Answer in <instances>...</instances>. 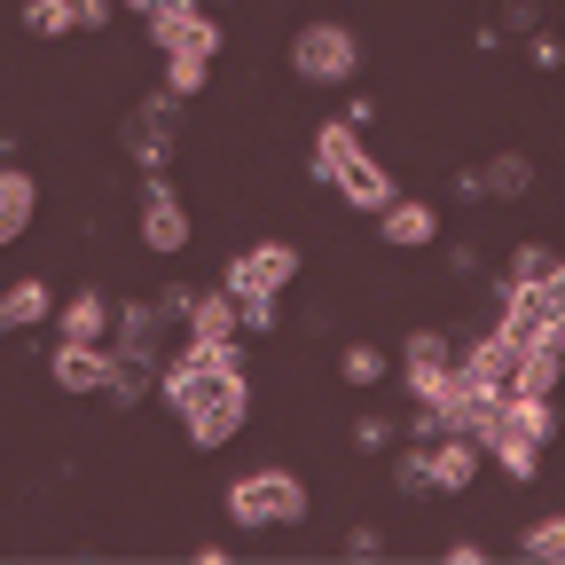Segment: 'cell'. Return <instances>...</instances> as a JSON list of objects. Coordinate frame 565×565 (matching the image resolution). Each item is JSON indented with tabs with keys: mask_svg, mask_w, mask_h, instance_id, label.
Listing matches in <instances>:
<instances>
[{
	"mask_svg": "<svg viewBox=\"0 0 565 565\" xmlns=\"http://www.w3.org/2000/svg\"><path fill=\"white\" fill-rule=\"evenodd\" d=\"M55 315V291H47V282L40 275H24V282H9V291H0V330H32V322H47Z\"/></svg>",
	"mask_w": 565,
	"mask_h": 565,
	"instance_id": "obj_19",
	"label": "cell"
},
{
	"mask_svg": "<svg viewBox=\"0 0 565 565\" xmlns=\"http://www.w3.org/2000/svg\"><path fill=\"white\" fill-rule=\"evenodd\" d=\"M299 282V244H282V236H267V244H252V252H236L228 259V275H221V291L228 299H244V291H291Z\"/></svg>",
	"mask_w": 565,
	"mask_h": 565,
	"instance_id": "obj_6",
	"label": "cell"
},
{
	"mask_svg": "<svg viewBox=\"0 0 565 565\" xmlns=\"http://www.w3.org/2000/svg\"><path fill=\"white\" fill-rule=\"evenodd\" d=\"M103 345L118 353V362H166V307L158 299H110V330Z\"/></svg>",
	"mask_w": 565,
	"mask_h": 565,
	"instance_id": "obj_5",
	"label": "cell"
},
{
	"mask_svg": "<svg viewBox=\"0 0 565 565\" xmlns=\"http://www.w3.org/2000/svg\"><path fill=\"white\" fill-rule=\"evenodd\" d=\"M158 9H196V0H158Z\"/></svg>",
	"mask_w": 565,
	"mask_h": 565,
	"instance_id": "obj_41",
	"label": "cell"
},
{
	"mask_svg": "<svg viewBox=\"0 0 565 565\" xmlns=\"http://www.w3.org/2000/svg\"><path fill=\"white\" fill-rule=\"evenodd\" d=\"M440 370H456V338H448V330H408L401 377H440Z\"/></svg>",
	"mask_w": 565,
	"mask_h": 565,
	"instance_id": "obj_20",
	"label": "cell"
},
{
	"mask_svg": "<svg viewBox=\"0 0 565 565\" xmlns=\"http://www.w3.org/2000/svg\"><path fill=\"white\" fill-rule=\"evenodd\" d=\"M71 17H79V32H103L118 17V0H71Z\"/></svg>",
	"mask_w": 565,
	"mask_h": 565,
	"instance_id": "obj_35",
	"label": "cell"
},
{
	"mask_svg": "<svg viewBox=\"0 0 565 565\" xmlns=\"http://www.w3.org/2000/svg\"><path fill=\"white\" fill-rule=\"evenodd\" d=\"M244 416H252V377L236 370V377H221V385H204L189 408H181V433H189V448H228L236 433H244Z\"/></svg>",
	"mask_w": 565,
	"mask_h": 565,
	"instance_id": "obj_3",
	"label": "cell"
},
{
	"mask_svg": "<svg viewBox=\"0 0 565 565\" xmlns=\"http://www.w3.org/2000/svg\"><path fill=\"white\" fill-rule=\"evenodd\" d=\"M181 330H189V338H244V330H236V299L221 291V282L196 291V307L181 315Z\"/></svg>",
	"mask_w": 565,
	"mask_h": 565,
	"instance_id": "obj_21",
	"label": "cell"
},
{
	"mask_svg": "<svg viewBox=\"0 0 565 565\" xmlns=\"http://www.w3.org/2000/svg\"><path fill=\"white\" fill-rule=\"evenodd\" d=\"M32 204H40V181H32L24 166L0 158V244H17V236L32 228Z\"/></svg>",
	"mask_w": 565,
	"mask_h": 565,
	"instance_id": "obj_17",
	"label": "cell"
},
{
	"mask_svg": "<svg viewBox=\"0 0 565 565\" xmlns=\"http://www.w3.org/2000/svg\"><path fill=\"white\" fill-rule=\"evenodd\" d=\"M291 71H299L307 87H345L353 71H362V40H353L345 24H330V17H315L291 40Z\"/></svg>",
	"mask_w": 565,
	"mask_h": 565,
	"instance_id": "obj_4",
	"label": "cell"
},
{
	"mask_svg": "<svg viewBox=\"0 0 565 565\" xmlns=\"http://www.w3.org/2000/svg\"><path fill=\"white\" fill-rule=\"evenodd\" d=\"M330 189H338V196H345L353 212H377V204L393 196V173H385V166H377L370 150H353V158L338 166V181H330Z\"/></svg>",
	"mask_w": 565,
	"mask_h": 565,
	"instance_id": "obj_15",
	"label": "cell"
},
{
	"mask_svg": "<svg viewBox=\"0 0 565 565\" xmlns=\"http://www.w3.org/2000/svg\"><path fill=\"white\" fill-rule=\"evenodd\" d=\"M503 330L526 345V338H550L565 330V282H511V299H503Z\"/></svg>",
	"mask_w": 565,
	"mask_h": 565,
	"instance_id": "obj_10",
	"label": "cell"
},
{
	"mask_svg": "<svg viewBox=\"0 0 565 565\" xmlns=\"http://www.w3.org/2000/svg\"><path fill=\"white\" fill-rule=\"evenodd\" d=\"M479 440H463V433H440L433 448H424V479H433V494H471V479H479Z\"/></svg>",
	"mask_w": 565,
	"mask_h": 565,
	"instance_id": "obj_12",
	"label": "cell"
},
{
	"mask_svg": "<svg viewBox=\"0 0 565 565\" xmlns=\"http://www.w3.org/2000/svg\"><path fill=\"white\" fill-rule=\"evenodd\" d=\"M228 519H236L244 534H252V526H307V519H315V494H307L299 471L267 463V471H244V479L228 487Z\"/></svg>",
	"mask_w": 565,
	"mask_h": 565,
	"instance_id": "obj_1",
	"label": "cell"
},
{
	"mask_svg": "<svg viewBox=\"0 0 565 565\" xmlns=\"http://www.w3.org/2000/svg\"><path fill=\"white\" fill-rule=\"evenodd\" d=\"M141 244H150L158 259L189 252V204H181V189H173L166 173L141 181Z\"/></svg>",
	"mask_w": 565,
	"mask_h": 565,
	"instance_id": "obj_9",
	"label": "cell"
},
{
	"mask_svg": "<svg viewBox=\"0 0 565 565\" xmlns=\"http://www.w3.org/2000/svg\"><path fill=\"white\" fill-rule=\"evenodd\" d=\"M338 377H345V385H385V377H393V362H385V345L353 338V345L338 353Z\"/></svg>",
	"mask_w": 565,
	"mask_h": 565,
	"instance_id": "obj_25",
	"label": "cell"
},
{
	"mask_svg": "<svg viewBox=\"0 0 565 565\" xmlns=\"http://www.w3.org/2000/svg\"><path fill=\"white\" fill-rule=\"evenodd\" d=\"M141 24H150V47L158 55H196V63L221 55V17H212L204 0H196V9H150Z\"/></svg>",
	"mask_w": 565,
	"mask_h": 565,
	"instance_id": "obj_8",
	"label": "cell"
},
{
	"mask_svg": "<svg viewBox=\"0 0 565 565\" xmlns=\"http://www.w3.org/2000/svg\"><path fill=\"white\" fill-rule=\"evenodd\" d=\"M204 79H212V63H196V55H166V95H173V103L204 95Z\"/></svg>",
	"mask_w": 565,
	"mask_h": 565,
	"instance_id": "obj_31",
	"label": "cell"
},
{
	"mask_svg": "<svg viewBox=\"0 0 565 565\" xmlns=\"http://www.w3.org/2000/svg\"><path fill=\"white\" fill-rule=\"evenodd\" d=\"M353 150H362V126H353V118H322V126H315V150H307V173L330 189V181H338V166H345Z\"/></svg>",
	"mask_w": 565,
	"mask_h": 565,
	"instance_id": "obj_16",
	"label": "cell"
},
{
	"mask_svg": "<svg viewBox=\"0 0 565 565\" xmlns=\"http://www.w3.org/2000/svg\"><path fill=\"white\" fill-rule=\"evenodd\" d=\"M503 24H511V32H534V24H542V0H503Z\"/></svg>",
	"mask_w": 565,
	"mask_h": 565,
	"instance_id": "obj_36",
	"label": "cell"
},
{
	"mask_svg": "<svg viewBox=\"0 0 565 565\" xmlns=\"http://www.w3.org/2000/svg\"><path fill=\"white\" fill-rule=\"evenodd\" d=\"M55 330H63V338H103V330H110V299L95 291V282H87V291H71L63 315H55Z\"/></svg>",
	"mask_w": 565,
	"mask_h": 565,
	"instance_id": "obj_22",
	"label": "cell"
},
{
	"mask_svg": "<svg viewBox=\"0 0 565 565\" xmlns=\"http://www.w3.org/2000/svg\"><path fill=\"white\" fill-rule=\"evenodd\" d=\"M275 322H282V299H275V291H244V299H236V330H244V338H267Z\"/></svg>",
	"mask_w": 565,
	"mask_h": 565,
	"instance_id": "obj_29",
	"label": "cell"
},
{
	"mask_svg": "<svg viewBox=\"0 0 565 565\" xmlns=\"http://www.w3.org/2000/svg\"><path fill=\"white\" fill-rule=\"evenodd\" d=\"M503 275H511V282H565V259H557L550 244H519V252L503 259Z\"/></svg>",
	"mask_w": 565,
	"mask_h": 565,
	"instance_id": "obj_27",
	"label": "cell"
},
{
	"mask_svg": "<svg viewBox=\"0 0 565 565\" xmlns=\"http://www.w3.org/2000/svg\"><path fill=\"white\" fill-rule=\"evenodd\" d=\"M55 385L63 393H103V377H110V345L103 338H55Z\"/></svg>",
	"mask_w": 565,
	"mask_h": 565,
	"instance_id": "obj_13",
	"label": "cell"
},
{
	"mask_svg": "<svg viewBox=\"0 0 565 565\" xmlns=\"http://www.w3.org/2000/svg\"><path fill=\"white\" fill-rule=\"evenodd\" d=\"M440 433H448V416H440L433 401H416V416H408V433H401V440H416V448H433Z\"/></svg>",
	"mask_w": 565,
	"mask_h": 565,
	"instance_id": "obj_34",
	"label": "cell"
},
{
	"mask_svg": "<svg viewBox=\"0 0 565 565\" xmlns=\"http://www.w3.org/2000/svg\"><path fill=\"white\" fill-rule=\"evenodd\" d=\"M24 32L32 40H63V32H79V17H71V0H24Z\"/></svg>",
	"mask_w": 565,
	"mask_h": 565,
	"instance_id": "obj_28",
	"label": "cell"
},
{
	"mask_svg": "<svg viewBox=\"0 0 565 565\" xmlns=\"http://www.w3.org/2000/svg\"><path fill=\"white\" fill-rule=\"evenodd\" d=\"M557 353H565V330L526 338V345H519V377H511V393H557Z\"/></svg>",
	"mask_w": 565,
	"mask_h": 565,
	"instance_id": "obj_18",
	"label": "cell"
},
{
	"mask_svg": "<svg viewBox=\"0 0 565 565\" xmlns=\"http://www.w3.org/2000/svg\"><path fill=\"white\" fill-rule=\"evenodd\" d=\"M401 440V424L393 416H362V424H353V448H362V456H385Z\"/></svg>",
	"mask_w": 565,
	"mask_h": 565,
	"instance_id": "obj_33",
	"label": "cell"
},
{
	"mask_svg": "<svg viewBox=\"0 0 565 565\" xmlns=\"http://www.w3.org/2000/svg\"><path fill=\"white\" fill-rule=\"evenodd\" d=\"M0 252H9V244H0Z\"/></svg>",
	"mask_w": 565,
	"mask_h": 565,
	"instance_id": "obj_42",
	"label": "cell"
},
{
	"mask_svg": "<svg viewBox=\"0 0 565 565\" xmlns=\"http://www.w3.org/2000/svg\"><path fill=\"white\" fill-rule=\"evenodd\" d=\"M126 150H134V166H141V173H166V158H173V95H166V87L134 110Z\"/></svg>",
	"mask_w": 565,
	"mask_h": 565,
	"instance_id": "obj_11",
	"label": "cell"
},
{
	"mask_svg": "<svg viewBox=\"0 0 565 565\" xmlns=\"http://www.w3.org/2000/svg\"><path fill=\"white\" fill-rule=\"evenodd\" d=\"M448 196H456V204H487V189H479V166H471V173H456V181H448Z\"/></svg>",
	"mask_w": 565,
	"mask_h": 565,
	"instance_id": "obj_38",
	"label": "cell"
},
{
	"mask_svg": "<svg viewBox=\"0 0 565 565\" xmlns=\"http://www.w3.org/2000/svg\"><path fill=\"white\" fill-rule=\"evenodd\" d=\"M385 456H393V487H401V494H433V479H424V448H416V440H393Z\"/></svg>",
	"mask_w": 565,
	"mask_h": 565,
	"instance_id": "obj_30",
	"label": "cell"
},
{
	"mask_svg": "<svg viewBox=\"0 0 565 565\" xmlns=\"http://www.w3.org/2000/svg\"><path fill=\"white\" fill-rule=\"evenodd\" d=\"M526 63H534V71H557V40H550V32H534V47H526Z\"/></svg>",
	"mask_w": 565,
	"mask_h": 565,
	"instance_id": "obj_39",
	"label": "cell"
},
{
	"mask_svg": "<svg viewBox=\"0 0 565 565\" xmlns=\"http://www.w3.org/2000/svg\"><path fill=\"white\" fill-rule=\"evenodd\" d=\"M158 307H166V322H181V315L196 307V291H189V282H166V291H158Z\"/></svg>",
	"mask_w": 565,
	"mask_h": 565,
	"instance_id": "obj_37",
	"label": "cell"
},
{
	"mask_svg": "<svg viewBox=\"0 0 565 565\" xmlns=\"http://www.w3.org/2000/svg\"><path fill=\"white\" fill-rule=\"evenodd\" d=\"M511 377H519V338L494 322V330H479L471 345H456V385H471V393H511Z\"/></svg>",
	"mask_w": 565,
	"mask_h": 565,
	"instance_id": "obj_7",
	"label": "cell"
},
{
	"mask_svg": "<svg viewBox=\"0 0 565 565\" xmlns=\"http://www.w3.org/2000/svg\"><path fill=\"white\" fill-rule=\"evenodd\" d=\"M479 189H487V196H503V204H511V196H526V189H534V158H519V150L487 158V166H479Z\"/></svg>",
	"mask_w": 565,
	"mask_h": 565,
	"instance_id": "obj_23",
	"label": "cell"
},
{
	"mask_svg": "<svg viewBox=\"0 0 565 565\" xmlns=\"http://www.w3.org/2000/svg\"><path fill=\"white\" fill-rule=\"evenodd\" d=\"M244 370V353H236V338H181V353H166L158 362V377H150V393L181 416L204 385H221V377H236Z\"/></svg>",
	"mask_w": 565,
	"mask_h": 565,
	"instance_id": "obj_2",
	"label": "cell"
},
{
	"mask_svg": "<svg viewBox=\"0 0 565 565\" xmlns=\"http://www.w3.org/2000/svg\"><path fill=\"white\" fill-rule=\"evenodd\" d=\"M126 9H134V17H150V9H158V0H126Z\"/></svg>",
	"mask_w": 565,
	"mask_h": 565,
	"instance_id": "obj_40",
	"label": "cell"
},
{
	"mask_svg": "<svg viewBox=\"0 0 565 565\" xmlns=\"http://www.w3.org/2000/svg\"><path fill=\"white\" fill-rule=\"evenodd\" d=\"M150 362H118V353H110V377H103V401L110 408H134V401H150Z\"/></svg>",
	"mask_w": 565,
	"mask_h": 565,
	"instance_id": "obj_24",
	"label": "cell"
},
{
	"mask_svg": "<svg viewBox=\"0 0 565 565\" xmlns=\"http://www.w3.org/2000/svg\"><path fill=\"white\" fill-rule=\"evenodd\" d=\"M526 557L534 565H565V519H534L526 526Z\"/></svg>",
	"mask_w": 565,
	"mask_h": 565,
	"instance_id": "obj_32",
	"label": "cell"
},
{
	"mask_svg": "<svg viewBox=\"0 0 565 565\" xmlns=\"http://www.w3.org/2000/svg\"><path fill=\"white\" fill-rule=\"evenodd\" d=\"M479 456H494V463H503L519 487L542 471V448H534V440H511V433H487V440H479Z\"/></svg>",
	"mask_w": 565,
	"mask_h": 565,
	"instance_id": "obj_26",
	"label": "cell"
},
{
	"mask_svg": "<svg viewBox=\"0 0 565 565\" xmlns=\"http://www.w3.org/2000/svg\"><path fill=\"white\" fill-rule=\"evenodd\" d=\"M377 236H385L393 252H424V244H433V236H440V212H433V204H416V196H401V189H393V196L377 204Z\"/></svg>",
	"mask_w": 565,
	"mask_h": 565,
	"instance_id": "obj_14",
	"label": "cell"
}]
</instances>
